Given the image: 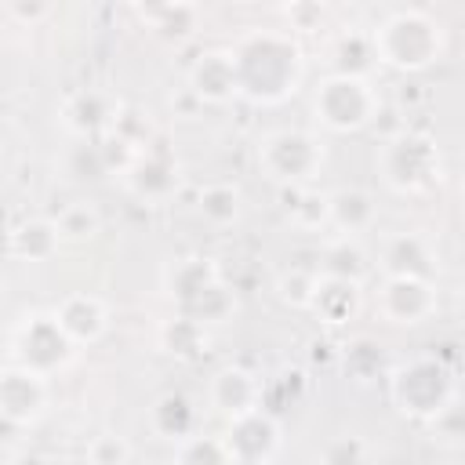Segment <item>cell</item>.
<instances>
[{
    "mask_svg": "<svg viewBox=\"0 0 465 465\" xmlns=\"http://www.w3.org/2000/svg\"><path fill=\"white\" fill-rule=\"evenodd\" d=\"M236 91L254 102H280L298 84V47L280 33H254L232 54Z\"/></svg>",
    "mask_w": 465,
    "mask_h": 465,
    "instance_id": "1",
    "label": "cell"
},
{
    "mask_svg": "<svg viewBox=\"0 0 465 465\" xmlns=\"http://www.w3.org/2000/svg\"><path fill=\"white\" fill-rule=\"evenodd\" d=\"M374 40V54L396 69H425L436 54H440V29L429 15L421 11H400L389 22H381V29L371 36Z\"/></svg>",
    "mask_w": 465,
    "mask_h": 465,
    "instance_id": "2",
    "label": "cell"
},
{
    "mask_svg": "<svg viewBox=\"0 0 465 465\" xmlns=\"http://www.w3.org/2000/svg\"><path fill=\"white\" fill-rule=\"evenodd\" d=\"M371 113H374V94H371L367 80H360V76L334 73L316 91V116L331 131H356L371 120Z\"/></svg>",
    "mask_w": 465,
    "mask_h": 465,
    "instance_id": "3",
    "label": "cell"
},
{
    "mask_svg": "<svg viewBox=\"0 0 465 465\" xmlns=\"http://www.w3.org/2000/svg\"><path fill=\"white\" fill-rule=\"evenodd\" d=\"M392 392H396V400H400V407H403L407 414H425V418H432V414H440V411L450 403L454 385H450V371H447L443 363H436V360H418V363H411V367H403V371L396 374Z\"/></svg>",
    "mask_w": 465,
    "mask_h": 465,
    "instance_id": "4",
    "label": "cell"
},
{
    "mask_svg": "<svg viewBox=\"0 0 465 465\" xmlns=\"http://www.w3.org/2000/svg\"><path fill=\"white\" fill-rule=\"evenodd\" d=\"M258 160H262V167L269 171V178L291 185V182H302V178H309V174L316 171L320 149H316V142H312L309 134H302V131H280V134H272V138L262 145Z\"/></svg>",
    "mask_w": 465,
    "mask_h": 465,
    "instance_id": "5",
    "label": "cell"
},
{
    "mask_svg": "<svg viewBox=\"0 0 465 465\" xmlns=\"http://www.w3.org/2000/svg\"><path fill=\"white\" fill-rule=\"evenodd\" d=\"M385 182L396 189H418L436 174V145L421 134H400L381 156Z\"/></svg>",
    "mask_w": 465,
    "mask_h": 465,
    "instance_id": "6",
    "label": "cell"
},
{
    "mask_svg": "<svg viewBox=\"0 0 465 465\" xmlns=\"http://www.w3.org/2000/svg\"><path fill=\"white\" fill-rule=\"evenodd\" d=\"M69 345L73 341L62 334V327L54 323V316H33L22 327V334H18L22 363H25V371H36V374L58 367L69 356Z\"/></svg>",
    "mask_w": 465,
    "mask_h": 465,
    "instance_id": "7",
    "label": "cell"
},
{
    "mask_svg": "<svg viewBox=\"0 0 465 465\" xmlns=\"http://www.w3.org/2000/svg\"><path fill=\"white\" fill-rule=\"evenodd\" d=\"M272 447H276V425L262 407L232 418L229 440H225V450H229L232 461H243V465L265 461L272 454Z\"/></svg>",
    "mask_w": 465,
    "mask_h": 465,
    "instance_id": "8",
    "label": "cell"
},
{
    "mask_svg": "<svg viewBox=\"0 0 465 465\" xmlns=\"http://www.w3.org/2000/svg\"><path fill=\"white\" fill-rule=\"evenodd\" d=\"M40 407H44V381L36 371H25V367L0 371V418L22 425L36 418Z\"/></svg>",
    "mask_w": 465,
    "mask_h": 465,
    "instance_id": "9",
    "label": "cell"
},
{
    "mask_svg": "<svg viewBox=\"0 0 465 465\" xmlns=\"http://www.w3.org/2000/svg\"><path fill=\"white\" fill-rule=\"evenodd\" d=\"M432 309V291L425 280H407V276H389L381 291V312L396 323H418Z\"/></svg>",
    "mask_w": 465,
    "mask_h": 465,
    "instance_id": "10",
    "label": "cell"
},
{
    "mask_svg": "<svg viewBox=\"0 0 465 465\" xmlns=\"http://www.w3.org/2000/svg\"><path fill=\"white\" fill-rule=\"evenodd\" d=\"M189 87L196 98L203 102H225L236 91V73H232V58L222 51H207L196 58V65L189 69Z\"/></svg>",
    "mask_w": 465,
    "mask_h": 465,
    "instance_id": "11",
    "label": "cell"
},
{
    "mask_svg": "<svg viewBox=\"0 0 465 465\" xmlns=\"http://www.w3.org/2000/svg\"><path fill=\"white\" fill-rule=\"evenodd\" d=\"M211 400H214V407H222L229 418H240V414H247V411H258L262 389H258V381H254L247 371L225 367V371H218L214 381H211Z\"/></svg>",
    "mask_w": 465,
    "mask_h": 465,
    "instance_id": "12",
    "label": "cell"
},
{
    "mask_svg": "<svg viewBox=\"0 0 465 465\" xmlns=\"http://www.w3.org/2000/svg\"><path fill=\"white\" fill-rule=\"evenodd\" d=\"M54 323L62 327V334H65L69 341H94V338L102 334V327H105V309H102V302L91 298V294H69V298L58 305Z\"/></svg>",
    "mask_w": 465,
    "mask_h": 465,
    "instance_id": "13",
    "label": "cell"
},
{
    "mask_svg": "<svg viewBox=\"0 0 465 465\" xmlns=\"http://www.w3.org/2000/svg\"><path fill=\"white\" fill-rule=\"evenodd\" d=\"M385 269H389V276L429 280V272H432V254H429V247H425L421 236L403 232V236H396V240L385 243Z\"/></svg>",
    "mask_w": 465,
    "mask_h": 465,
    "instance_id": "14",
    "label": "cell"
},
{
    "mask_svg": "<svg viewBox=\"0 0 465 465\" xmlns=\"http://www.w3.org/2000/svg\"><path fill=\"white\" fill-rule=\"evenodd\" d=\"M174 182H178V171L163 153H149L138 163H131V189L142 200H163L174 189Z\"/></svg>",
    "mask_w": 465,
    "mask_h": 465,
    "instance_id": "15",
    "label": "cell"
},
{
    "mask_svg": "<svg viewBox=\"0 0 465 465\" xmlns=\"http://www.w3.org/2000/svg\"><path fill=\"white\" fill-rule=\"evenodd\" d=\"M218 283V272H214V265L207 262V258H189V262H178L171 272H167V291H171V298L178 302V309L182 305H189L193 298H200L207 287H214Z\"/></svg>",
    "mask_w": 465,
    "mask_h": 465,
    "instance_id": "16",
    "label": "cell"
},
{
    "mask_svg": "<svg viewBox=\"0 0 465 465\" xmlns=\"http://www.w3.org/2000/svg\"><path fill=\"white\" fill-rule=\"evenodd\" d=\"M356 302H360V291L356 283L349 280H320L312 287V309L327 320V323H345L352 312H356Z\"/></svg>",
    "mask_w": 465,
    "mask_h": 465,
    "instance_id": "17",
    "label": "cell"
},
{
    "mask_svg": "<svg viewBox=\"0 0 465 465\" xmlns=\"http://www.w3.org/2000/svg\"><path fill=\"white\" fill-rule=\"evenodd\" d=\"M113 116H116V113H113V102H109V94H102V91H80V94H73L69 105H65V120H69V127L80 131V134L102 131Z\"/></svg>",
    "mask_w": 465,
    "mask_h": 465,
    "instance_id": "18",
    "label": "cell"
},
{
    "mask_svg": "<svg viewBox=\"0 0 465 465\" xmlns=\"http://www.w3.org/2000/svg\"><path fill=\"white\" fill-rule=\"evenodd\" d=\"M327 218L345 232H360L371 225L374 203L363 189H338L334 196H327Z\"/></svg>",
    "mask_w": 465,
    "mask_h": 465,
    "instance_id": "19",
    "label": "cell"
},
{
    "mask_svg": "<svg viewBox=\"0 0 465 465\" xmlns=\"http://www.w3.org/2000/svg\"><path fill=\"white\" fill-rule=\"evenodd\" d=\"M193 421H196V411L193 403L182 396V392H167L156 400L153 407V429L160 436H171V440H182L193 432Z\"/></svg>",
    "mask_w": 465,
    "mask_h": 465,
    "instance_id": "20",
    "label": "cell"
},
{
    "mask_svg": "<svg viewBox=\"0 0 465 465\" xmlns=\"http://www.w3.org/2000/svg\"><path fill=\"white\" fill-rule=\"evenodd\" d=\"M196 7L193 4H153V7H142V18L167 40H182L196 29Z\"/></svg>",
    "mask_w": 465,
    "mask_h": 465,
    "instance_id": "21",
    "label": "cell"
},
{
    "mask_svg": "<svg viewBox=\"0 0 465 465\" xmlns=\"http://www.w3.org/2000/svg\"><path fill=\"white\" fill-rule=\"evenodd\" d=\"M323 280H349V283H360V276L367 272V262H363V251L352 243V240H334L323 258Z\"/></svg>",
    "mask_w": 465,
    "mask_h": 465,
    "instance_id": "22",
    "label": "cell"
},
{
    "mask_svg": "<svg viewBox=\"0 0 465 465\" xmlns=\"http://www.w3.org/2000/svg\"><path fill=\"white\" fill-rule=\"evenodd\" d=\"M374 58H378L374 54V40L363 36V33H345L338 40V47H334V69H338V76H360L363 80V73L371 69Z\"/></svg>",
    "mask_w": 465,
    "mask_h": 465,
    "instance_id": "23",
    "label": "cell"
},
{
    "mask_svg": "<svg viewBox=\"0 0 465 465\" xmlns=\"http://www.w3.org/2000/svg\"><path fill=\"white\" fill-rule=\"evenodd\" d=\"M11 247H15V254H22L29 262H44L58 247V229H54V222H25V225H18Z\"/></svg>",
    "mask_w": 465,
    "mask_h": 465,
    "instance_id": "24",
    "label": "cell"
},
{
    "mask_svg": "<svg viewBox=\"0 0 465 465\" xmlns=\"http://www.w3.org/2000/svg\"><path fill=\"white\" fill-rule=\"evenodd\" d=\"M160 338H163V349H167V352H174V356H193V352H200V345H203V327H200L196 320L174 316V320L163 323Z\"/></svg>",
    "mask_w": 465,
    "mask_h": 465,
    "instance_id": "25",
    "label": "cell"
},
{
    "mask_svg": "<svg viewBox=\"0 0 465 465\" xmlns=\"http://www.w3.org/2000/svg\"><path fill=\"white\" fill-rule=\"evenodd\" d=\"M200 214L214 225H225L240 214V193L232 185H207L200 193Z\"/></svg>",
    "mask_w": 465,
    "mask_h": 465,
    "instance_id": "26",
    "label": "cell"
},
{
    "mask_svg": "<svg viewBox=\"0 0 465 465\" xmlns=\"http://www.w3.org/2000/svg\"><path fill=\"white\" fill-rule=\"evenodd\" d=\"M229 309H232V294H229L222 283H214V287H207L200 298H193L189 305H182V316H185V320H196V323L203 327V323H211V320H222Z\"/></svg>",
    "mask_w": 465,
    "mask_h": 465,
    "instance_id": "27",
    "label": "cell"
},
{
    "mask_svg": "<svg viewBox=\"0 0 465 465\" xmlns=\"http://www.w3.org/2000/svg\"><path fill=\"white\" fill-rule=\"evenodd\" d=\"M178 465H229V450L222 440L211 436H193L178 450Z\"/></svg>",
    "mask_w": 465,
    "mask_h": 465,
    "instance_id": "28",
    "label": "cell"
},
{
    "mask_svg": "<svg viewBox=\"0 0 465 465\" xmlns=\"http://www.w3.org/2000/svg\"><path fill=\"white\" fill-rule=\"evenodd\" d=\"M58 236H69V240H87L94 229H98V218L91 207H65L54 222Z\"/></svg>",
    "mask_w": 465,
    "mask_h": 465,
    "instance_id": "29",
    "label": "cell"
},
{
    "mask_svg": "<svg viewBox=\"0 0 465 465\" xmlns=\"http://www.w3.org/2000/svg\"><path fill=\"white\" fill-rule=\"evenodd\" d=\"M87 454L91 465H127V443L120 436H98Z\"/></svg>",
    "mask_w": 465,
    "mask_h": 465,
    "instance_id": "30",
    "label": "cell"
},
{
    "mask_svg": "<svg viewBox=\"0 0 465 465\" xmlns=\"http://www.w3.org/2000/svg\"><path fill=\"white\" fill-rule=\"evenodd\" d=\"M323 465H363V443L356 436H341V440L327 443Z\"/></svg>",
    "mask_w": 465,
    "mask_h": 465,
    "instance_id": "31",
    "label": "cell"
},
{
    "mask_svg": "<svg viewBox=\"0 0 465 465\" xmlns=\"http://www.w3.org/2000/svg\"><path fill=\"white\" fill-rule=\"evenodd\" d=\"M109 167H105V156H102V145H80L76 153H73V174L76 178H98V174H105Z\"/></svg>",
    "mask_w": 465,
    "mask_h": 465,
    "instance_id": "32",
    "label": "cell"
},
{
    "mask_svg": "<svg viewBox=\"0 0 465 465\" xmlns=\"http://www.w3.org/2000/svg\"><path fill=\"white\" fill-rule=\"evenodd\" d=\"M294 218L302 222V225H320V222H327V196H320V193H298V200H294Z\"/></svg>",
    "mask_w": 465,
    "mask_h": 465,
    "instance_id": "33",
    "label": "cell"
},
{
    "mask_svg": "<svg viewBox=\"0 0 465 465\" xmlns=\"http://www.w3.org/2000/svg\"><path fill=\"white\" fill-rule=\"evenodd\" d=\"M312 287H316V280L309 272H291V276L280 280V294L287 302H294V305H309L312 302Z\"/></svg>",
    "mask_w": 465,
    "mask_h": 465,
    "instance_id": "34",
    "label": "cell"
},
{
    "mask_svg": "<svg viewBox=\"0 0 465 465\" xmlns=\"http://www.w3.org/2000/svg\"><path fill=\"white\" fill-rule=\"evenodd\" d=\"M345 363L363 378V374H371V371H378V363H381V352L371 345V341H356L352 349H349V356H345Z\"/></svg>",
    "mask_w": 465,
    "mask_h": 465,
    "instance_id": "35",
    "label": "cell"
},
{
    "mask_svg": "<svg viewBox=\"0 0 465 465\" xmlns=\"http://www.w3.org/2000/svg\"><path fill=\"white\" fill-rule=\"evenodd\" d=\"M287 18L298 22V29H312V25L323 18V11H320L316 4H291V7H287Z\"/></svg>",
    "mask_w": 465,
    "mask_h": 465,
    "instance_id": "36",
    "label": "cell"
},
{
    "mask_svg": "<svg viewBox=\"0 0 465 465\" xmlns=\"http://www.w3.org/2000/svg\"><path fill=\"white\" fill-rule=\"evenodd\" d=\"M47 7L44 4H15V15L18 18H36V15H44Z\"/></svg>",
    "mask_w": 465,
    "mask_h": 465,
    "instance_id": "37",
    "label": "cell"
},
{
    "mask_svg": "<svg viewBox=\"0 0 465 465\" xmlns=\"http://www.w3.org/2000/svg\"><path fill=\"white\" fill-rule=\"evenodd\" d=\"M11 465H47V461H44L40 454H18V458H15Z\"/></svg>",
    "mask_w": 465,
    "mask_h": 465,
    "instance_id": "38",
    "label": "cell"
}]
</instances>
